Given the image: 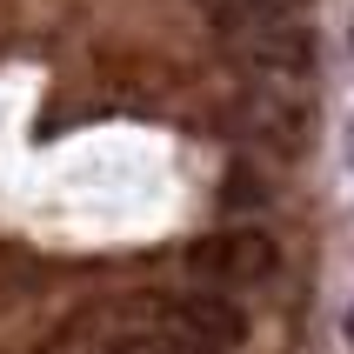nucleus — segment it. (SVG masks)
<instances>
[{
    "label": "nucleus",
    "mask_w": 354,
    "mask_h": 354,
    "mask_svg": "<svg viewBox=\"0 0 354 354\" xmlns=\"http://www.w3.org/2000/svg\"><path fill=\"white\" fill-rule=\"evenodd\" d=\"M281 248L261 227H227V234H207L187 248V268L201 281H214V288H241V281H268L274 274Z\"/></svg>",
    "instance_id": "obj_1"
},
{
    "label": "nucleus",
    "mask_w": 354,
    "mask_h": 354,
    "mask_svg": "<svg viewBox=\"0 0 354 354\" xmlns=\"http://www.w3.org/2000/svg\"><path fill=\"white\" fill-rule=\"evenodd\" d=\"M180 328H194V335H207L214 348H241L248 341V315H241L234 301H221V295H187L174 308Z\"/></svg>",
    "instance_id": "obj_2"
},
{
    "label": "nucleus",
    "mask_w": 354,
    "mask_h": 354,
    "mask_svg": "<svg viewBox=\"0 0 354 354\" xmlns=\"http://www.w3.org/2000/svg\"><path fill=\"white\" fill-rule=\"evenodd\" d=\"M248 127L274 147H301V100L295 94H254L248 100Z\"/></svg>",
    "instance_id": "obj_3"
},
{
    "label": "nucleus",
    "mask_w": 354,
    "mask_h": 354,
    "mask_svg": "<svg viewBox=\"0 0 354 354\" xmlns=\"http://www.w3.org/2000/svg\"><path fill=\"white\" fill-rule=\"evenodd\" d=\"M160 354H227V348H214L207 335H194V328H180V321H174V335H167Z\"/></svg>",
    "instance_id": "obj_4"
},
{
    "label": "nucleus",
    "mask_w": 354,
    "mask_h": 354,
    "mask_svg": "<svg viewBox=\"0 0 354 354\" xmlns=\"http://www.w3.org/2000/svg\"><path fill=\"white\" fill-rule=\"evenodd\" d=\"M348 348H354V308H348Z\"/></svg>",
    "instance_id": "obj_5"
},
{
    "label": "nucleus",
    "mask_w": 354,
    "mask_h": 354,
    "mask_svg": "<svg viewBox=\"0 0 354 354\" xmlns=\"http://www.w3.org/2000/svg\"><path fill=\"white\" fill-rule=\"evenodd\" d=\"M114 354H154V348H114Z\"/></svg>",
    "instance_id": "obj_6"
},
{
    "label": "nucleus",
    "mask_w": 354,
    "mask_h": 354,
    "mask_svg": "<svg viewBox=\"0 0 354 354\" xmlns=\"http://www.w3.org/2000/svg\"><path fill=\"white\" fill-rule=\"evenodd\" d=\"M348 154H354V120H348Z\"/></svg>",
    "instance_id": "obj_7"
}]
</instances>
